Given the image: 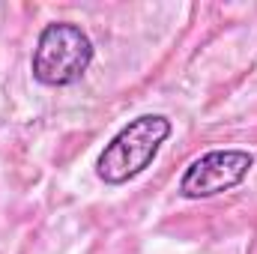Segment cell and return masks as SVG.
<instances>
[{
	"instance_id": "6da1fadb",
	"label": "cell",
	"mask_w": 257,
	"mask_h": 254,
	"mask_svg": "<svg viewBox=\"0 0 257 254\" xmlns=\"http://www.w3.org/2000/svg\"><path fill=\"white\" fill-rule=\"evenodd\" d=\"M171 120L165 114H141L135 117L128 126H123L99 153L96 159V177L105 186H123L128 180H135L138 174H144L162 144L171 138Z\"/></svg>"
},
{
	"instance_id": "7a4b0ae2",
	"label": "cell",
	"mask_w": 257,
	"mask_h": 254,
	"mask_svg": "<svg viewBox=\"0 0 257 254\" xmlns=\"http://www.w3.org/2000/svg\"><path fill=\"white\" fill-rule=\"evenodd\" d=\"M90 63H93L90 36L72 21H54L39 33L30 69L33 78L45 87H69L84 78Z\"/></svg>"
},
{
	"instance_id": "3957f363",
	"label": "cell",
	"mask_w": 257,
	"mask_h": 254,
	"mask_svg": "<svg viewBox=\"0 0 257 254\" xmlns=\"http://www.w3.org/2000/svg\"><path fill=\"white\" fill-rule=\"evenodd\" d=\"M251 168H254V156L248 150H209L186 168L180 180V194L186 200L215 197L221 191L236 189Z\"/></svg>"
}]
</instances>
